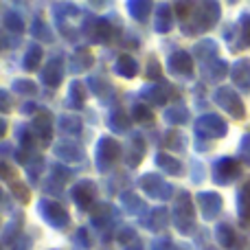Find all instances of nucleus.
I'll return each instance as SVG.
<instances>
[{"label":"nucleus","instance_id":"13d9d810","mask_svg":"<svg viewBox=\"0 0 250 250\" xmlns=\"http://www.w3.org/2000/svg\"><path fill=\"white\" fill-rule=\"evenodd\" d=\"M204 176H207L204 165L200 163V160H191V180H193L195 185H200V182L204 180Z\"/></svg>","mask_w":250,"mask_h":250},{"label":"nucleus","instance_id":"58836bf2","mask_svg":"<svg viewBox=\"0 0 250 250\" xmlns=\"http://www.w3.org/2000/svg\"><path fill=\"white\" fill-rule=\"evenodd\" d=\"M42 57H44V48L40 46L38 42L29 44L24 57H22V68H24L26 73H35V70L40 68V64H42Z\"/></svg>","mask_w":250,"mask_h":250},{"label":"nucleus","instance_id":"473e14b6","mask_svg":"<svg viewBox=\"0 0 250 250\" xmlns=\"http://www.w3.org/2000/svg\"><path fill=\"white\" fill-rule=\"evenodd\" d=\"M57 132L64 134L66 138H73V136H79V134L83 132V121L82 117H77V114H62L60 119H57Z\"/></svg>","mask_w":250,"mask_h":250},{"label":"nucleus","instance_id":"a211bd4d","mask_svg":"<svg viewBox=\"0 0 250 250\" xmlns=\"http://www.w3.org/2000/svg\"><path fill=\"white\" fill-rule=\"evenodd\" d=\"M145 151H147V141L143 134H129V138L125 141L123 145V163L127 165L129 169L138 167L145 158Z\"/></svg>","mask_w":250,"mask_h":250},{"label":"nucleus","instance_id":"c9c22d12","mask_svg":"<svg viewBox=\"0 0 250 250\" xmlns=\"http://www.w3.org/2000/svg\"><path fill=\"white\" fill-rule=\"evenodd\" d=\"M16 138H18V147L24 151H31V154H35V147L40 145L38 138H35L33 134V127L26 123H20L16 127Z\"/></svg>","mask_w":250,"mask_h":250},{"label":"nucleus","instance_id":"69168bd1","mask_svg":"<svg viewBox=\"0 0 250 250\" xmlns=\"http://www.w3.org/2000/svg\"><path fill=\"white\" fill-rule=\"evenodd\" d=\"M20 110H22V114H33V117H35V114H38L42 108H40L35 101H24V104L20 105Z\"/></svg>","mask_w":250,"mask_h":250},{"label":"nucleus","instance_id":"a19ab883","mask_svg":"<svg viewBox=\"0 0 250 250\" xmlns=\"http://www.w3.org/2000/svg\"><path fill=\"white\" fill-rule=\"evenodd\" d=\"M125 9H127V13L136 22H147V18H149L154 4L147 2V0H127V2H125Z\"/></svg>","mask_w":250,"mask_h":250},{"label":"nucleus","instance_id":"f3484780","mask_svg":"<svg viewBox=\"0 0 250 250\" xmlns=\"http://www.w3.org/2000/svg\"><path fill=\"white\" fill-rule=\"evenodd\" d=\"M195 204L200 207V213H202L204 222H213L222 213L224 198H222L217 191H200V193H195Z\"/></svg>","mask_w":250,"mask_h":250},{"label":"nucleus","instance_id":"ddd939ff","mask_svg":"<svg viewBox=\"0 0 250 250\" xmlns=\"http://www.w3.org/2000/svg\"><path fill=\"white\" fill-rule=\"evenodd\" d=\"M167 70L173 75V77L185 79V82H191V79L195 77V60H193V55L187 53V51H182V48L169 53Z\"/></svg>","mask_w":250,"mask_h":250},{"label":"nucleus","instance_id":"680f3d73","mask_svg":"<svg viewBox=\"0 0 250 250\" xmlns=\"http://www.w3.org/2000/svg\"><path fill=\"white\" fill-rule=\"evenodd\" d=\"M31 246H33V239H31L29 235L22 233L20 237H18L16 242L11 244V248H9V250H31Z\"/></svg>","mask_w":250,"mask_h":250},{"label":"nucleus","instance_id":"9d476101","mask_svg":"<svg viewBox=\"0 0 250 250\" xmlns=\"http://www.w3.org/2000/svg\"><path fill=\"white\" fill-rule=\"evenodd\" d=\"M70 200L77 204L79 211L92 213L99 207V189L92 180H77L70 187Z\"/></svg>","mask_w":250,"mask_h":250},{"label":"nucleus","instance_id":"a18cd8bd","mask_svg":"<svg viewBox=\"0 0 250 250\" xmlns=\"http://www.w3.org/2000/svg\"><path fill=\"white\" fill-rule=\"evenodd\" d=\"M11 92H16L20 97H35L38 95V86H35V82H31L26 77H16L11 82Z\"/></svg>","mask_w":250,"mask_h":250},{"label":"nucleus","instance_id":"39448f33","mask_svg":"<svg viewBox=\"0 0 250 250\" xmlns=\"http://www.w3.org/2000/svg\"><path fill=\"white\" fill-rule=\"evenodd\" d=\"M193 132L195 138L200 141H217V138H224L229 134V123L224 121V117L215 112H204L202 117H198L193 121Z\"/></svg>","mask_w":250,"mask_h":250},{"label":"nucleus","instance_id":"5701e85b","mask_svg":"<svg viewBox=\"0 0 250 250\" xmlns=\"http://www.w3.org/2000/svg\"><path fill=\"white\" fill-rule=\"evenodd\" d=\"M215 239H217V244L226 250H244L242 248L244 237H239L230 222H220V224L215 226Z\"/></svg>","mask_w":250,"mask_h":250},{"label":"nucleus","instance_id":"9b49d317","mask_svg":"<svg viewBox=\"0 0 250 250\" xmlns=\"http://www.w3.org/2000/svg\"><path fill=\"white\" fill-rule=\"evenodd\" d=\"M242 176V163L233 156H222L211 165V180L217 187H226Z\"/></svg>","mask_w":250,"mask_h":250},{"label":"nucleus","instance_id":"2eb2a0df","mask_svg":"<svg viewBox=\"0 0 250 250\" xmlns=\"http://www.w3.org/2000/svg\"><path fill=\"white\" fill-rule=\"evenodd\" d=\"M64 73H66V62L64 55H55L44 64V68L40 70V82L46 88H60L62 82H64Z\"/></svg>","mask_w":250,"mask_h":250},{"label":"nucleus","instance_id":"c85d7f7f","mask_svg":"<svg viewBox=\"0 0 250 250\" xmlns=\"http://www.w3.org/2000/svg\"><path fill=\"white\" fill-rule=\"evenodd\" d=\"M88 99V86L82 79H73L68 88V97H66V108L70 110H83Z\"/></svg>","mask_w":250,"mask_h":250},{"label":"nucleus","instance_id":"aec40b11","mask_svg":"<svg viewBox=\"0 0 250 250\" xmlns=\"http://www.w3.org/2000/svg\"><path fill=\"white\" fill-rule=\"evenodd\" d=\"M169 222H171V217H169L167 207H154L138 220V224L145 230H149V233H163L169 226Z\"/></svg>","mask_w":250,"mask_h":250},{"label":"nucleus","instance_id":"b1692460","mask_svg":"<svg viewBox=\"0 0 250 250\" xmlns=\"http://www.w3.org/2000/svg\"><path fill=\"white\" fill-rule=\"evenodd\" d=\"M230 82L237 90L250 92V60L248 57H239L230 64Z\"/></svg>","mask_w":250,"mask_h":250},{"label":"nucleus","instance_id":"49530a36","mask_svg":"<svg viewBox=\"0 0 250 250\" xmlns=\"http://www.w3.org/2000/svg\"><path fill=\"white\" fill-rule=\"evenodd\" d=\"M132 119L136 121L138 125H154V112H151V108L147 104H134L132 105Z\"/></svg>","mask_w":250,"mask_h":250},{"label":"nucleus","instance_id":"8fccbe9b","mask_svg":"<svg viewBox=\"0 0 250 250\" xmlns=\"http://www.w3.org/2000/svg\"><path fill=\"white\" fill-rule=\"evenodd\" d=\"M9 189H11V195L16 198L18 204H29V200H31V189L24 185V182L13 180L11 185H9Z\"/></svg>","mask_w":250,"mask_h":250},{"label":"nucleus","instance_id":"4d7b16f0","mask_svg":"<svg viewBox=\"0 0 250 250\" xmlns=\"http://www.w3.org/2000/svg\"><path fill=\"white\" fill-rule=\"evenodd\" d=\"M239 158L250 167V132L244 134L242 141H239Z\"/></svg>","mask_w":250,"mask_h":250},{"label":"nucleus","instance_id":"393cba45","mask_svg":"<svg viewBox=\"0 0 250 250\" xmlns=\"http://www.w3.org/2000/svg\"><path fill=\"white\" fill-rule=\"evenodd\" d=\"M95 64V55L88 46H77L68 57V70L73 75H82Z\"/></svg>","mask_w":250,"mask_h":250},{"label":"nucleus","instance_id":"1a4fd4ad","mask_svg":"<svg viewBox=\"0 0 250 250\" xmlns=\"http://www.w3.org/2000/svg\"><path fill=\"white\" fill-rule=\"evenodd\" d=\"M224 40L229 42V48L233 53L244 51L250 46V13L242 11L235 24H229L224 31Z\"/></svg>","mask_w":250,"mask_h":250},{"label":"nucleus","instance_id":"f8f14e48","mask_svg":"<svg viewBox=\"0 0 250 250\" xmlns=\"http://www.w3.org/2000/svg\"><path fill=\"white\" fill-rule=\"evenodd\" d=\"M173 95H176V88H173V83L169 82H149L145 83V86L141 88V92H138V97L143 99V104H147L151 108V105H156V108H163L165 104H167L169 99H173Z\"/></svg>","mask_w":250,"mask_h":250},{"label":"nucleus","instance_id":"37998d69","mask_svg":"<svg viewBox=\"0 0 250 250\" xmlns=\"http://www.w3.org/2000/svg\"><path fill=\"white\" fill-rule=\"evenodd\" d=\"M44 167H46V163H44V156H40V154L31 156V160L26 163V167H24V173H26V180H29V185H35V182L40 180Z\"/></svg>","mask_w":250,"mask_h":250},{"label":"nucleus","instance_id":"a878e982","mask_svg":"<svg viewBox=\"0 0 250 250\" xmlns=\"http://www.w3.org/2000/svg\"><path fill=\"white\" fill-rule=\"evenodd\" d=\"M132 121H134V119L125 112L123 105H112V108H110V112L105 114V125H108L110 132H114V134L129 132Z\"/></svg>","mask_w":250,"mask_h":250},{"label":"nucleus","instance_id":"2f4dec72","mask_svg":"<svg viewBox=\"0 0 250 250\" xmlns=\"http://www.w3.org/2000/svg\"><path fill=\"white\" fill-rule=\"evenodd\" d=\"M217 53H220V46H217V42L215 40H211V38H207V40H200L198 44L193 46V60L195 62H200V64H208V62H213V60H217Z\"/></svg>","mask_w":250,"mask_h":250},{"label":"nucleus","instance_id":"6ab92c4d","mask_svg":"<svg viewBox=\"0 0 250 250\" xmlns=\"http://www.w3.org/2000/svg\"><path fill=\"white\" fill-rule=\"evenodd\" d=\"M31 127H33V134L38 138L40 147H48L53 141V114L48 112L46 108H42L31 121Z\"/></svg>","mask_w":250,"mask_h":250},{"label":"nucleus","instance_id":"cd10ccee","mask_svg":"<svg viewBox=\"0 0 250 250\" xmlns=\"http://www.w3.org/2000/svg\"><path fill=\"white\" fill-rule=\"evenodd\" d=\"M173 18H176V13H173V4L160 2L154 11V31L160 33V35L169 33V31L173 29Z\"/></svg>","mask_w":250,"mask_h":250},{"label":"nucleus","instance_id":"4468645a","mask_svg":"<svg viewBox=\"0 0 250 250\" xmlns=\"http://www.w3.org/2000/svg\"><path fill=\"white\" fill-rule=\"evenodd\" d=\"M117 208L110 202H99V207L90 213V224L97 230H101V235L105 237V242H110L112 237V229L117 226Z\"/></svg>","mask_w":250,"mask_h":250},{"label":"nucleus","instance_id":"6e6552de","mask_svg":"<svg viewBox=\"0 0 250 250\" xmlns=\"http://www.w3.org/2000/svg\"><path fill=\"white\" fill-rule=\"evenodd\" d=\"M213 104H215L217 108L224 110L229 117L237 119V121L246 119V104H244V99L239 97V92L235 90V88L220 86L215 92H213Z\"/></svg>","mask_w":250,"mask_h":250},{"label":"nucleus","instance_id":"4be33fe9","mask_svg":"<svg viewBox=\"0 0 250 250\" xmlns=\"http://www.w3.org/2000/svg\"><path fill=\"white\" fill-rule=\"evenodd\" d=\"M229 75H230L229 62L220 60V57L208 62V64H204V66H200V77H202L204 83H220V82H224Z\"/></svg>","mask_w":250,"mask_h":250},{"label":"nucleus","instance_id":"774afa93","mask_svg":"<svg viewBox=\"0 0 250 250\" xmlns=\"http://www.w3.org/2000/svg\"><path fill=\"white\" fill-rule=\"evenodd\" d=\"M7 134V121H4V117L0 119V136H4Z\"/></svg>","mask_w":250,"mask_h":250},{"label":"nucleus","instance_id":"09e8293b","mask_svg":"<svg viewBox=\"0 0 250 250\" xmlns=\"http://www.w3.org/2000/svg\"><path fill=\"white\" fill-rule=\"evenodd\" d=\"M75 176V169H70L68 165H60V163H53L51 165V178L57 180L60 185H66L70 182V178Z\"/></svg>","mask_w":250,"mask_h":250},{"label":"nucleus","instance_id":"ea45409f","mask_svg":"<svg viewBox=\"0 0 250 250\" xmlns=\"http://www.w3.org/2000/svg\"><path fill=\"white\" fill-rule=\"evenodd\" d=\"M2 26H4V33H11V35H22L26 29L22 16H18V11H13V9H4L2 11Z\"/></svg>","mask_w":250,"mask_h":250},{"label":"nucleus","instance_id":"c756f323","mask_svg":"<svg viewBox=\"0 0 250 250\" xmlns=\"http://www.w3.org/2000/svg\"><path fill=\"white\" fill-rule=\"evenodd\" d=\"M154 163H156V167H158L160 171L169 173V176H176V178L185 176V165H182L176 156L167 154V151H156Z\"/></svg>","mask_w":250,"mask_h":250},{"label":"nucleus","instance_id":"5fc2aeb1","mask_svg":"<svg viewBox=\"0 0 250 250\" xmlns=\"http://www.w3.org/2000/svg\"><path fill=\"white\" fill-rule=\"evenodd\" d=\"M75 244H77L79 248H83V250H90L92 248V237H90V233H88L86 226L77 229V233H75Z\"/></svg>","mask_w":250,"mask_h":250},{"label":"nucleus","instance_id":"6e6d98bb","mask_svg":"<svg viewBox=\"0 0 250 250\" xmlns=\"http://www.w3.org/2000/svg\"><path fill=\"white\" fill-rule=\"evenodd\" d=\"M191 11H193V2H176L173 4V13H176V18L180 20V24L191 16Z\"/></svg>","mask_w":250,"mask_h":250},{"label":"nucleus","instance_id":"f257e3e1","mask_svg":"<svg viewBox=\"0 0 250 250\" xmlns=\"http://www.w3.org/2000/svg\"><path fill=\"white\" fill-rule=\"evenodd\" d=\"M82 35L90 44H105V46H108V44L121 42L125 35V26H123V22L119 20L117 13H110V16H105V18L88 13V16L83 18Z\"/></svg>","mask_w":250,"mask_h":250},{"label":"nucleus","instance_id":"f704fd0d","mask_svg":"<svg viewBox=\"0 0 250 250\" xmlns=\"http://www.w3.org/2000/svg\"><path fill=\"white\" fill-rule=\"evenodd\" d=\"M237 217L244 226H250V180L237 189Z\"/></svg>","mask_w":250,"mask_h":250},{"label":"nucleus","instance_id":"423d86ee","mask_svg":"<svg viewBox=\"0 0 250 250\" xmlns=\"http://www.w3.org/2000/svg\"><path fill=\"white\" fill-rule=\"evenodd\" d=\"M138 187H141V191L147 198L158 200V202H169V200L176 198V187L169 185L160 173H154V171L143 173L138 178Z\"/></svg>","mask_w":250,"mask_h":250},{"label":"nucleus","instance_id":"c03bdc74","mask_svg":"<svg viewBox=\"0 0 250 250\" xmlns=\"http://www.w3.org/2000/svg\"><path fill=\"white\" fill-rule=\"evenodd\" d=\"M51 13H53V20L55 22H66V18L79 16V7L77 4H70V2H53Z\"/></svg>","mask_w":250,"mask_h":250},{"label":"nucleus","instance_id":"412c9836","mask_svg":"<svg viewBox=\"0 0 250 250\" xmlns=\"http://www.w3.org/2000/svg\"><path fill=\"white\" fill-rule=\"evenodd\" d=\"M86 86L88 90L92 92L95 97H99L101 104H112L114 97H117V90H114V86L110 83L108 77H104V75H90V77L86 79Z\"/></svg>","mask_w":250,"mask_h":250},{"label":"nucleus","instance_id":"864d4df0","mask_svg":"<svg viewBox=\"0 0 250 250\" xmlns=\"http://www.w3.org/2000/svg\"><path fill=\"white\" fill-rule=\"evenodd\" d=\"M149 250H180V246H176L171 237L163 235V237L151 239V246H149Z\"/></svg>","mask_w":250,"mask_h":250},{"label":"nucleus","instance_id":"3c124183","mask_svg":"<svg viewBox=\"0 0 250 250\" xmlns=\"http://www.w3.org/2000/svg\"><path fill=\"white\" fill-rule=\"evenodd\" d=\"M55 26H57V31L62 33V38H64L66 42H70V44H77L79 42V35H82V31H77L75 26L66 24V22H55Z\"/></svg>","mask_w":250,"mask_h":250},{"label":"nucleus","instance_id":"e2e57ef3","mask_svg":"<svg viewBox=\"0 0 250 250\" xmlns=\"http://www.w3.org/2000/svg\"><path fill=\"white\" fill-rule=\"evenodd\" d=\"M0 110H2V114L11 112V95H9V90H0Z\"/></svg>","mask_w":250,"mask_h":250},{"label":"nucleus","instance_id":"7c9ffc66","mask_svg":"<svg viewBox=\"0 0 250 250\" xmlns=\"http://www.w3.org/2000/svg\"><path fill=\"white\" fill-rule=\"evenodd\" d=\"M119 198H121V208L127 213V215H134V217L141 220V217L149 211L147 204H145V200H141V195H136L134 191H123Z\"/></svg>","mask_w":250,"mask_h":250},{"label":"nucleus","instance_id":"603ef678","mask_svg":"<svg viewBox=\"0 0 250 250\" xmlns=\"http://www.w3.org/2000/svg\"><path fill=\"white\" fill-rule=\"evenodd\" d=\"M136 239H138V235H136V230H134L132 226H123V229L117 230V242L121 244L123 248H127L129 244H134Z\"/></svg>","mask_w":250,"mask_h":250},{"label":"nucleus","instance_id":"0e129e2a","mask_svg":"<svg viewBox=\"0 0 250 250\" xmlns=\"http://www.w3.org/2000/svg\"><path fill=\"white\" fill-rule=\"evenodd\" d=\"M62 187H64V185H60V182L53 180V178H48V180L44 182V191H46V193H55V195H60L62 191H64Z\"/></svg>","mask_w":250,"mask_h":250},{"label":"nucleus","instance_id":"72a5a7b5","mask_svg":"<svg viewBox=\"0 0 250 250\" xmlns=\"http://www.w3.org/2000/svg\"><path fill=\"white\" fill-rule=\"evenodd\" d=\"M138 70H141V66H138V62L134 60L129 53H123V55H119L117 60H114V73H117L119 77L134 79L138 75Z\"/></svg>","mask_w":250,"mask_h":250},{"label":"nucleus","instance_id":"7ed1b4c3","mask_svg":"<svg viewBox=\"0 0 250 250\" xmlns=\"http://www.w3.org/2000/svg\"><path fill=\"white\" fill-rule=\"evenodd\" d=\"M171 224L176 226V230L185 237H191L198 229L195 224V204H193V195L189 191H178L173 198V207H171Z\"/></svg>","mask_w":250,"mask_h":250},{"label":"nucleus","instance_id":"f03ea898","mask_svg":"<svg viewBox=\"0 0 250 250\" xmlns=\"http://www.w3.org/2000/svg\"><path fill=\"white\" fill-rule=\"evenodd\" d=\"M222 16V4L220 2H193V11L191 16L187 18L185 22L180 24L182 35H200V33H207L208 29L220 22Z\"/></svg>","mask_w":250,"mask_h":250},{"label":"nucleus","instance_id":"052dcab7","mask_svg":"<svg viewBox=\"0 0 250 250\" xmlns=\"http://www.w3.org/2000/svg\"><path fill=\"white\" fill-rule=\"evenodd\" d=\"M0 178H2L7 185H11V182L16 180V169H13L7 160H2V163H0Z\"/></svg>","mask_w":250,"mask_h":250},{"label":"nucleus","instance_id":"dca6fc26","mask_svg":"<svg viewBox=\"0 0 250 250\" xmlns=\"http://www.w3.org/2000/svg\"><path fill=\"white\" fill-rule=\"evenodd\" d=\"M53 154L66 165H77V163H83V160H86L82 143L73 141V138H62V141L53 143Z\"/></svg>","mask_w":250,"mask_h":250},{"label":"nucleus","instance_id":"338daca9","mask_svg":"<svg viewBox=\"0 0 250 250\" xmlns=\"http://www.w3.org/2000/svg\"><path fill=\"white\" fill-rule=\"evenodd\" d=\"M195 147H198L200 151H207L208 147H211V143H204V141H200V138H195Z\"/></svg>","mask_w":250,"mask_h":250},{"label":"nucleus","instance_id":"e433bc0d","mask_svg":"<svg viewBox=\"0 0 250 250\" xmlns=\"http://www.w3.org/2000/svg\"><path fill=\"white\" fill-rule=\"evenodd\" d=\"M29 31H31V35H33V40L38 44H53V42H55V33H53V29L40 16L33 18Z\"/></svg>","mask_w":250,"mask_h":250},{"label":"nucleus","instance_id":"bb28decb","mask_svg":"<svg viewBox=\"0 0 250 250\" xmlns=\"http://www.w3.org/2000/svg\"><path fill=\"white\" fill-rule=\"evenodd\" d=\"M22 229H24V213H22V211H13L11 220L4 224L2 235H0V239H2V246L4 248H11V244L22 235Z\"/></svg>","mask_w":250,"mask_h":250},{"label":"nucleus","instance_id":"20e7f679","mask_svg":"<svg viewBox=\"0 0 250 250\" xmlns=\"http://www.w3.org/2000/svg\"><path fill=\"white\" fill-rule=\"evenodd\" d=\"M121 158H123V147L114 136H101L99 141H97V147H95L97 171L110 173Z\"/></svg>","mask_w":250,"mask_h":250},{"label":"nucleus","instance_id":"bf43d9fd","mask_svg":"<svg viewBox=\"0 0 250 250\" xmlns=\"http://www.w3.org/2000/svg\"><path fill=\"white\" fill-rule=\"evenodd\" d=\"M119 185H129V178L125 176L123 171L114 173V176L108 180V193H117V187H119Z\"/></svg>","mask_w":250,"mask_h":250},{"label":"nucleus","instance_id":"de8ad7c7","mask_svg":"<svg viewBox=\"0 0 250 250\" xmlns=\"http://www.w3.org/2000/svg\"><path fill=\"white\" fill-rule=\"evenodd\" d=\"M145 77L149 79V82H163V68H160L158 55H154V53H149V55H147Z\"/></svg>","mask_w":250,"mask_h":250},{"label":"nucleus","instance_id":"4c0bfd02","mask_svg":"<svg viewBox=\"0 0 250 250\" xmlns=\"http://www.w3.org/2000/svg\"><path fill=\"white\" fill-rule=\"evenodd\" d=\"M189 117H191L189 108H187L185 104H180V101L169 105V108H165V112H163V119L169 125H185V123H189Z\"/></svg>","mask_w":250,"mask_h":250},{"label":"nucleus","instance_id":"79ce46f5","mask_svg":"<svg viewBox=\"0 0 250 250\" xmlns=\"http://www.w3.org/2000/svg\"><path fill=\"white\" fill-rule=\"evenodd\" d=\"M187 145H189V141H187V136L180 129H169V132L163 134V147H167V149L187 151Z\"/></svg>","mask_w":250,"mask_h":250},{"label":"nucleus","instance_id":"0eeeda50","mask_svg":"<svg viewBox=\"0 0 250 250\" xmlns=\"http://www.w3.org/2000/svg\"><path fill=\"white\" fill-rule=\"evenodd\" d=\"M38 213L53 230H66L70 226V213L64 208V204H60L53 198H40L38 200Z\"/></svg>","mask_w":250,"mask_h":250}]
</instances>
